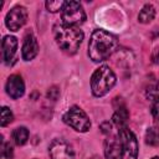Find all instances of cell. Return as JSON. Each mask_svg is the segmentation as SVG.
<instances>
[{
	"mask_svg": "<svg viewBox=\"0 0 159 159\" xmlns=\"http://www.w3.org/2000/svg\"><path fill=\"white\" fill-rule=\"evenodd\" d=\"M155 17V9L152 4H145L138 15V21L142 24H149Z\"/></svg>",
	"mask_w": 159,
	"mask_h": 159,
	"instance_id": "14",
	"label": "cell"
},
{
	"mask_svg": "<svg viewBox=\"0 0 159 159\" xmlns=\"http://www.w3.org/2000/svg\"><path fill=\"white\" fill-rule=\"evenodd\" d=\"M14 119V116H12V112L10 111V108L7 107H2L1 108V125L5 127L7 124H10Z\"/></svg>",
	"mask_w": 159,
	"mask_h": 159,
	"instance_id": "17",
	"label": "cell"
},
{
	"mask_svg": "<svg viewBox=\"0 0 159 159\" xmlns=\"http://www.w3.org/2000/svg\"><path fill=\"white\" fill-rule=\"evenodd\" d=\"M152 114H153L155 122L159 124V98L155 99V102H154V104L152 107Z\"/></svg>",
	"mask_w": 159,
	"mask_h": 159,
	"instance_id": "21",
	"label": "cell"
},
{
	"mask_svg": "<svg viewBox=\"0 0 159 159\" xmlns=\"http://www.w3.org/2000/svg\"><path fill=\"white\" fill-rule=\"evenodd\" d=\"M99 128H101L102 133H104V134H111V132H112V124L109 122H103Z\"/></svg>",
	"mask_w": 159,
	"mask_h": 159,
	"instance_id": "22",
	"label": "cell"
},
{
	"mask_svg": "<svg viewBox=\"0 0 159 159\" xmlns=\"http://www.w3.org/2000/svg\"><path fill=\"white\" fill-rule=\"evenodd\" d=\"M120 140L116 135H109L104 140V155L107 159H119L120 158Z\"/></svg>",
	"mask_w": 159,
	"mask_h": 159,
	"instance_id": "12",
	"label": "cell"
},
{
	"mask_svg": "<svg viewBox=\"0 0 159 159\" xmlns=\"http://www.w3.org/2000/svg\"><path fill=\"white\" fill-rule=\"evenodd\" d=\"M11 137L16 145H24L29 139V130L26 127H17L12 130Z\"/></svg>",
	"mask_w": 159,
	"mask_h": 159,
	"instance_id": "15",
	"label": "cell"
},
{
	"mask_svg": "<svg viewBox=\"0 0 159 159\" xmlns=\"http://www.w3.org/2000/svg\"><path fill=\"white\" fill-rule=\"evenodd\" d=\"M117 77L109 66H99L91 77V89L94 97H102L107 94L116 84Z\"/></svg>",
	"mask_w": 159,
	"mask_h": 159,
	"instance_id": "3",
	"label": "cell"
},
{
	"mask_svg": "<svg viewBox=\"0 0 159 159\" xmlns=\"http://www.w3.org/2000/svg\"><path fill=\"white\" fill-rule=\"evenodd\" d=\"M37 53H39V42L32 32H27L24 39L21 56L25 61H31L37 56Z\"/></svg>",
	"mask_w": 159,
	"mask_h": 159,
	"instance_id": "10",
	"label": "cell"
},
{
	"mask_svg": "<svg viewBox=\"0 0 159 159\" xmlns=\"http://www.w3.org/2000/svg\"><path fill=\"white\" fill-rule=\"evenodd\" d=\"M118 46V39L116 35L97 29L92 32L88 42V56L93 62H102L114 53Z\"/></svg>",
	"mask_w": 159,
	"mask_h": 159,
	"instance_id": "1",
	"label": "cell"
},
{
	"mask_svg": "<svg viewBox=\"0 0 159 159\" xmlns=\"http://www.w3.org/2000/svg\"><path fill=\"white\" fill-rule=\"evenodd\" d=\"M62 24L68 26H80L86 21V12L78 1H66L62 9Z\"/></svg>",
	"mask_w": 159,
	"mask_h": 159,
	"instance_id": "5",
	"label": "cell"
},
{
	"mask_svg": "<svg viewBox=\"0 0 159 159\" xmlns=\"http://www.w3.org/2000/svg\"><path fill=\"white\" fill-rule=\"evenodd\" d=\"M152 159H159V157H153Z\"/></svg>",
	"mask_w": 159,
	"mask_h": 159,
	"instance_id": "25",
	"label": "cell"
},
{
	"mask_svg": "<svg viewBox=\"0 0 159 159\" xmlns=\"http://www.w3.org/2000/svg\"><path fill=\"white\" fill-rule=\"evenodd\" d=\"M152 61L155 65H159V47L154 48V51L152 52Z\"/></svg>",
	"mask_w": 159,
	"mask_h": 159,
	"instance_id": "23",
	"label": "cell"
},
{
	"mask_svg": "<svg viewBox=\"0 0 159 159\" xmlns=\"http://www.w3.org/2000/svg\"><path fill=\"white\" fill-rule=\"evenodd\" d=\"M12 157H14L12 147L10 145V143L2 142V144H1V159H12Z\"/></svg>",
	"mask_w": 159,
	"mask_h": 159,
	"instance_id": "19",
	"label": "cell"
},
{
	"mask_svg": "<svg viewBox=\"0 0 159 159\" xmlns=\"http://www.w3.org/2000/svg\"><path fill=\"white\" fill-rule=\"evenodd\" d=\"M48 153L51 159H75L72 147L63 139H55L50 144Z\"/></svg>",
	"mask_w": 159,
	"mask_h": 159,
	"instance_id": "8",
	"label": "cell"
},
{
	"mask_svg": "<svg viewBox=\"0 0 159 159\" xmlns=\"http://www.w3.org/2000/svg\"><path fill=\"white\" fill-rule=\"evenodd\" d=\"M120 140V159H137L138 158V140L137 137L128 127L118 129Z\"/></svg>",
	"mask_w": 159,
	"mask_h": 159,
	"instance_id": "6",
	"label": "cell"
},
{
	"mask_svg": "<svg viewBox=\"0 0 159 159\" xmlns=\"http://www.w3.org/2000/svg\"><path fill=\"white\" fill-rule=\"evenodd\" d=\"M89 159H99L98 157H92V158H89Z\"/></svg>",
	"mask_w": 159,
	"mask_h": 159,
	"instance_id": "24",
	"label": "cell"
},
{
	"mask_svg": "<svg viewBox=\"0 0 159 159\" xmlns=\"http://www.w3.org/2000/svg\"><path fill=\"white\" fill-rule=\"evenodd\" d=\"M27 21V11L24 6H14L5 16V25L10 31L20 30Z\"/></svg>",
	"mask_w": 159,
	"mask_h": 159,
	"instance_id": "7",
	"label": "cell"
},
{
	"mask_svg": "<svg viewBox=\"0 0 159 159\" xmlns=\"http://www.w3.org/2000/svg\"><path fill=\"white\" fill-rule=\"evenodd\" d=\"M145 143L157 147L159 145V128L158 127H149L145 132Z\"/></svg>",
	"mask_w": 159,
	"mask_h": 159,
	"instance_id": "16",
	"label": "cell"
},
{
	"mask_svg": "<svg viewBox=\"0 0 159 159\" xmlns=\"http://www.w3.org/2000/svg\"><path fill=\"white\" fill-rule=\"evenodd\" d=\"M5 89L6 93L12 99H17L22 97L25 93V83L22 81V77L20 75H11L6 81Z\"/></svg>",
	"mask_w": 159,
	"mask_h": 159,
	"instance_id": "9",
	"label": "cell"
},
{
	"mask_svg": "<svg viewBox=\"0 0 159 159\" xmlns=\"http://www.w3.org/2000/svg\"><path fill=\"white\" fill-rule=\"evenodd\" d=\"M63 122L71 128H73L76 132L81 133H84L91 128V120L88 116L78 106H72L63 114Z\"/></svg>",
	"mask_w": 159,
	"mask_h": 159,
	"instance_id": "4",
	"label": "cell"
},
{
	"mask_svg": "<svg viewBox=\"0 0 159 159\" xmlns=\"http://www.w3.org/2000/svg\"><path fill=\"white\" fill-rule=\"evenodd\" d=\"M58 96H60V89H58L56 86H52L51 88H48V91H47V97H48L50 99L56 101V99L58 98Z\"/></svg>",
	"mask_w": 159,
	"mask_h": 159,
	"instance_id": "20",
	"label": "cell"
},
{
	"mask_svg": "<svg viewBox=\"0 0 159 159\" xmlns=\"http://www.w3.org/2000/svg\"><path fill=\"white\" fill-rule=\"evenodd\" d=\"M2 60L6 65H11L15 55H16V50H17V40L15 36H5L2 39Z\"/></svg>",
	"mask_w": 159,
	"mask_h": 159,
	"instance_id": "11",
	"label": "cell"
},
{
	"mask_svg": "<svg viewBox=\"0 0 159 159\" xmlns=\"http://www.w3.org/2000/svg\"><path fill=\"white\" fill-rule=\"evenodd\" d=\"M53 34L57 46L67 55H75L83 40V32L77 26L60 24L55 26Z\"/></svg>",
	"mask_w": 159,
	"mask_h": 159,
	"instance_id": "2",
	"label": "cell"
},
{
	"mask_svg": "<svg viewBox=\"0 0 159 159\" xmlns=\"http://www.w3.org/2000/svg\"><path fill=\"white\" fill-rule=\"evenodd\" d=\"M65 2L66 1H62V0H57V1H46V4H45V6H46V9L50 11V12H57V11H62V9H63V6H65Z\"/></svg>",
	"mask_w": 159,
	"mask_h": 159,
	"instance_id": "18",
	"label": "cell"
},
{
	"mask_svg": "<svg viewBox=\"0 0 159 159\" xmlns=\"http://www.w3.org/2000/svg\"><path fill=\"white\" fill-rule=\"evenodd\" d=\"M112 120H113V123L117 125L118 129H122V128L128 127L129 113H128V109L125 108L124 104L116 108V112H114V114H113V117H112Z\"/></svg>",
	"mask_w": 159,
	"mask_h": 159,
	"instance_id": "13",
	"label": "cell"
}]
</instances>
